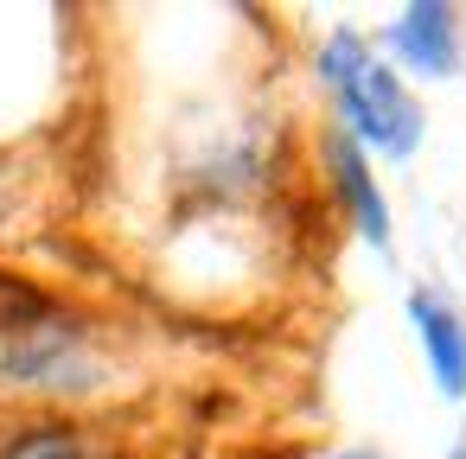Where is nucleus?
<instances>
[{"label":"nucleus","mask_w":466,"mask_h":459,"mask_svg":"<svg viewBox=\"0 0 466 459\" xmlns=\"http://www.w3.org/2000/svg\"><path fill=\"white\" fill-rule=\"evenodd\" d=\"M84 370H90V325L39 281L0 268V376L77 389Z\"/></svg>","instance_id":"f257e3e1"},{"label":"nucleus","mask_w":466,"mask_h":459,"mask_svg":"<svg viewBox=\"0 0 466 459\" xmlns=\"http://www.w3.org/2000/svg\"><path fill=\"white\" fill-rule=\"evenodd\" d=\"M319 71L339 96V115H345V135L377 147L383 160H409L421 147V103L402 90V77L370 52V39L358 33H332L326 52H319Z\"/></svg>","instance_id":"f03ea898"},{"label":"nucleus","mask_w":466,"mask_h":459,"mask_svg":"<svg viewBox=\"0 0 466 459\" xmlns=\"http://www.w3.org/2000/svg\"><path fill=\"white\" fill-rule=\"evenodd\" d=\"M409 319L421 332V351H428L441 395H466V319L453 306H441L434 294H409Z\"/></svg>","instance_id":"7ed1b4c3"},{"label":"nucleus","mask_w":466,"mask_h":459,"mask_svg":"<svg viewBox=\"0 0 466 459\" xmlns=\"http://www.w3.org/2000/svg\"><path fill=\"white\" fill-rule=\"evenodd\" d=\"M390 52L402 58V65H415L421 77H447L453 65H460V52H453V7H409L396 26H390Z\"/></svg>","instance_id":"20e7f679"},{"label":"nucleus","mask_w":466,"mask_h":459,"mask_svg":"<svg viewBox=\"0 0 466 459\" xmlns=\"http://www.w3.org/2000/svg\"><path fill=\"white\" fill-rule=\"evenodd\" d=\"M326 160H332V179H339V192H345L358 230L383 249V243H390V211H383V198H377V179H370L358 141H351V135H332V141H326Z\"/></svg>","instance_id":"39448f33"},{"label":"nucleus","mask_w":466,"mask_h":459,"mask_svg":"<svg viewBox=\"0 0 466 459\" xmlns=\"http://www.w3.org/2000/svg\"><path fill=\"white\" fill-rule=\"evenodd\" d=\"M0 459H128L116 446H103L96 434H77V427H26L0 446Z\"/></svg>","instance_id":"423d86ee"},{"label":"nucleus","mask_w":466,"mask_h":459,"mask_svg":"<svg viewBox=\"0 0 466 459\" xmlns=\"http://www.w3.org/2000/svg\"><path fill=\"white\" fill-rule=\"evenodd\" d=\"M0 217H7V160H0Z\"/></svg>","instance_id":"0eeeda50"},{"label":"nucleus","mask_w":466,"mask_h":459,"mask_svg":"<svg viewBox=\"0 0 466 459\" xmlns=\"http://www.w3.org/2000/svg\"><path fill=\"white\" fill-rule=\"evenodd\" d=\"M339 459H383V453H339Z\"/></svg>","instance_id":"6e6552de"},{"label":"nucleus","mask_w":466,"mask_h":459,"mask_svg":"<svg viewBox=\"0 0 466 459\" xmlns=\"http://www.w3.org/2000/svg\"><path fill=\"white\" fill-rule=\"evenodd\" d=\"M460 459H466V453H460Z\"/></svg>","instance_id":"1a4fd4ad"}]
</instances>
